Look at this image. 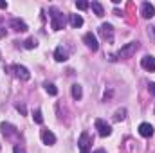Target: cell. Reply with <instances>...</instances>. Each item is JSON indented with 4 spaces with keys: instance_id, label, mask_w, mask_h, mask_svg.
I'll list each match as a JSON object with an SVG mask.
<instances>
[{
    "instance_id": "4316f807",
    "label": "cell",
    "mask_w": 155,
    "mask_h": 153,
    "mask_svg": "<svg viewBox=\"0 0 155 153\" xmlns=\"http://www.w3.org/2000/svg\"><path fill=\"white\" fill-rule=\"evenodd\" d=\"M94 153H107V151H105V150H101V148H99V150H96V151H94Z\"/></svg>"
},
{
    "instance_id": "52a82bcc",
    "label": "cell",
    "mask_w": 155,
    "mask_h": 153,
    "mask_svg": "<svg viewBox=\"0 0 155 153\" xmlns=\"http://www.w3.org/2000/svg\"><path fill=\"white\" fill-rule=\"evenodd\" d=\"M83 41H85V45H87L90 50H94V52L99 49V43H97V40H96V36H94L92 33H87V34L83 36Z\"/></svg>"
},
{
    "instance_id": "8992f818",
    "label": "cell",
    "mask_w": 155,
    "mask_h": 153,
    "mask_svg": "<svg viewBox=\"0 0 155 153\" xmlns=\"http://www.w3.org/2000/svg\"><path fill=\"white\" fill-rule=\"evenodd\" d=\"M141 15H143V18H153L155 16V5L150 4V2H143V5H141Z\"/></svg>"
},
{
    "instance_id": "30bf717a",
    "label": "cell",
    "mask_w": 155,
    "mask_h": 153,
    "mask_svg": "<svg viewBox=\"0 0 155 153\" xmlns=\"http://www.w3.org/2000/svg\"><path fill=\"white\" fill-rule=\"evenodd\" d=\"M141 67L148 72H155V58L153 56H144L141 60Z\"/></svg>"
},
{
    "instance_id": "5b68a950",
    "label": "cell",
    "mask_w": 155,
    "mask_h": 153,
    "mask_svg": "<svg viewBox=\"0 0 155 153\" xmlns=\"http://www.w3.org/2000/svg\"><path fill=\"white\" fill-rule=\"evenodd\" d=\"M13 70H15V76L18 77V79H22V81H27L31 77V72L24 65H13Z\"/></svg>"
},
{
    "instance_id": "d6986e66",
    "label": "cell",
    "mask_w": 155,
    "mask_h": 153,
    "mask_svg": "<svg viewBox=\"0 0 155 153\" xmlns=\"http://www.w3.org/2000/svg\"><path fill=\"white\" fill-rule=\"evenodd\" d=\"M24 47H25V49H36V47H38V41L35 38H29V40L24 41Z\"/></svg>"
},
{
    "instance_id": "d4e9b609",
    "label": "cell",
    "mask_w": 155,
    "mask_h": 153,
    "mask_svg": "<svg viewBox=\"0 0 155 153\" xmlns=\"http://www.w3.org/2000/svg\"><path fill=\"white\" fill-rule=\"evenodd\" d=\"M0 9H7V2H4V0H0Z\"/></svg>"
},
{
    "instance_id": "ac0fdd59",
    "label": "cell",
    "mask_w": 155,
    "mask_h": 153,
    "mask_svg": "<svg viewBox=\"0 0 155 153\" xmlns=\"http://www.w3.org/2000/svg\"><path fill=\"white\" fill-rule=\"evenodd\" d=\"M126 117V108H119V110H116V114H114V121H123Z\"/></svg>"
},
{
    "instance_id": "2e32d148",
    "label": "cell",
    "mask_w": 155,
    "mask_h": 153,
    "mask_svg": "<svg viewBox=\"0 0 155 153\" xmlns=\"http://www.w3.org/2000/svg\"><path fill=\"white\" fill-rule=\"evenodd\" d=\"M54 60L60 61V63H61V61H67V52L63 50V47H58V49L54 50Z\"/></svg>"
},
{
    "instance_id": "7c38bea8",
    "label": "cell",
    "mask_w": 155,
    "mask_h": 153,
    "mask_svg": "<svg viewBox=\"0 0 155 153\" xmlns=\"http://www.w3.org/2000/svg\"><path fill=\"white\" fill-rule=\"evenodd\" d=\"M139 133H141L143 137H152V135H153V126H152L150 122H141V124H139Z\"/></svg>"
},
{
    "instance_id": "6da1fadb",
    "label": "cell",
    "mask_w": 155,
    "mask_h": 153,
    "mask_svg": "<svg viewBox=\"0 0 155 153\" xmlns=\"http://www.w3.org/2000/svg\"><path fill=\"white\" fill-rule=\"evenodd\" d=\"M49 13H51V27L54 31H61L65 27V16H63V13L58 11L56 7H51Z\"/></svg>"
},
{
    "instance_id": "83f0119b",
    "label": "cell",
    "mask_w": 155,
    "mask_h": 153,
    "mask_svg": "<svg viewBox=\"0 0 155 153\" xmlns=\"http://www.w3.org/2000/svg\"><path fill=\"white\" fill-rule=\"evenodd\" d=\"M81 153H88V150H81Z\"/></svg>"
},
{
    "instance_id": "603a6c76",
    "label": "cell",
    "mask_w": 155,
    "mask_h": 153,
    "mask_svg": "<svg viewBox=\"0 0 155 153\" xmlns=\"http://www.w3.org/2000/svg\"><path fill=\"white\" fill-rule=\"evenodd\" d=\"M13 153H27V151H25V148H24V146H20V144H16V146L13 148Z\"/></svg>"
},
{
    "instance_id": "ba28073f",
    "label": "cell",
    "mask_w": 155,
    "mask_h": 153,
    "mask_svg": "<svg viewBox=\"0 0 155 153\" xmlns=\"http://www.w3.org/2000/svg\"><path fill=\"white\" fill-rule=\"evenodd\" d=\"M9 27L15 29V31H18V33H25V31H27V24H25L24 20H20V18H13V20L9 22Z\"/></svg>"
},
{
    "instance_id": "44dd1931",
    "label": "cell",
    "mask_w": 155,
    "mask_h": 153,
    "mask_svg": "<svg viewBox=\"0 0 155 153\" xmlns=\"http://www.w3.org/2000/svg\"><path fill=\"white\" fill-rule=\"evenodd\" d=\"M33 119H35V122H36V124H41V122H43L41 112H40V110H35V112H33Z\"/></svg>"
},
{
    "instance_id": "cb8c5ba5",
    "label": "cell",
    "mask_w": 155,
    "mask_h": 153,
    "mask_svg": "<svg viewBox=\"0 0 155 153\" xmlns=\"http://www.w3.org/2000/svg\"><path fill=\"white\" fill-rule=\"evenodd\" d=\"M16 110H18V112H20L22 115L27 114V108H25V105H16Z\"/></svg>"
},
{
    "instance_id": "e0dca14e",
    "label": "cell",
    "mask_w": 155,
    "mask_h": 153,
    "mask_svg": "<svg viewBox=\"0 0 155 153\" xmlns=\"http://www.w3.org/2000/svg\"><path fill=\"white\" fill-rule=\"evenodd\" d=\"M88 7H92V11H94L96 16H103V15H105V9H103V5H101L99 2H92Z\"/></svg>"
},
{
    "instance_id": "7402d4cb",
    "label": "cell",
    "mask_w": 155,
    "mask_h": 153,
    "mask_svg": "<svg viewBox=\"0 0 155 153\" xmlns=\"http://www.w3.org/2000/svg\"><path fill=\"white\" fill-rule=\"evenodd\" d=\"M88 5H90V4H88V2H85V0H76V7H78V9H81V11H85Z\"/></svg>"
},
{
    "instance_id": "ffe728a7",
    "label": "cell",
    "mask_w": 155,
    "mask_h": 153,
    "mask_svg": "<svg viewBox=\"0 0 155 153\" xmlns=\"http://www.w3.org/2000/svg\"><path fill=\"white\" fill-rule=\"evenodd\" d=\"M43 86H45V90H47V94H51V96H56V94H58V88H56V86H54L52 83H45Z\"/></svg>"
},
{
    "instance_id": "484cf974",
    "label": "cell",
    "mask_w": 155,
    "mask_h": 153,
    "mask_svg": "<svg viewBox=\"0 0 155 153\" xmlns=\"http://www.w3.org/2000/svg\"><path fill=\"white\" fill-rule=\"evenodd\" d=\"M148 86H150V92H152V94L155 96V83H150Z\"/></svg>"
},
{
    "instance_id": "5bb4252c",
    "label": "cell",
    "mask_w": 155,
    "mask_h": 153,
    "mask_svg": "<svg viewBox=\"0 0 155 153\" xmlns=\"http://www.w3.org/2000/svg\"><path fill=\"white\" fill-rule=\"evenodd\" d=\"M69 22H71V25L76 27V29L83 25V18H81V15H69Z\"/></svg>"
},
{
    "instance_id": "7a4b0ae2",
    "label": "cell",
    "mask_w": 155,
    "mask_h": 153,
    "mask_svg": "<svg viewBox=\"0 0 155 153\" xmlns=\"http://www.w3.org/2000/svg\"><path fill=\"white\" fill-rule=\"evenodd\" d=\"M137 49H139V43H137V41H130V43H126L124 47H121V50L117 52V56H119V58H132Z\"/></svg>"
},
{
    "instance_id": "9c48e42d",
    "label": "cell",
    "mask_w": 155,
    "mask_h": 153,
    "mask_svg": "<svg viewBox=\"0 0 155 153\" xmlns=\"http://www.w3.org/2000/svg\"><path fill=\"white\" fill-rule=\"evenodd\" d=\"M41 142L47 146H52V144H56V135L51 130H41Z\"/></svg>"
},
{
    "instance_id": "3957f363",
    "label": "cell",
    "mask_w": 155,
    "mask_h": 153,
    "mask_svg": "<svg viewBox=\"0 0 155 153\" xmlns=\"http://www.w3.org/2000/svg\"><path fill=\"white\" fill-rule=\"evenodd\" d=\"M99 34H101L103 40H107L108 43H112L114 41V27L110 24H101L99 25Z\"/></svg>"
},
{
    "instance_id": "4fadbf2b",
    "label": "cell",
    "mask_w": 155,
    "mask_h": 153,
    "mask_svg": "<svg viewBox=\"0 0 155 153\" xmlns=\"http://www.w3.org/2000/svg\"><path fill=\"white\" fill-rule=\"evenodd\" d=\"M92 144V139L88 137V133H81V137H79V141H78V146H79V150H88V146Z\"/></svg>"
},
{
    "instance_id": "9a60e30c",
    "label": "cell",
    "mask_w": 155,
    "mask_h": 153,
    "mask_svg": "<svg viewBox=\"0 0 155 153\" xmlns=\"http://www.w3.org/2000/svg\"><path fill=\"white\" fill-rule=\"evenodd\" d=\"M71 94H72V97L76 99V101H79L81 97H83V88H81V85H72V88H71Z\"/></svg>"
},
{
    "instance_id": "8fae6325",
    "label": "cell",
    "mask_w": 155,
    "mask_h": 153,
    "mask_svg": "<svg viewBox=\"0 0 155 153\" xmlns=\"http://www.w3.org/2000/svg\"><path fill=\"white\" fill-rule=\"evenodd\" d=\"M0 130H2V133H4L5 137H15V135H18V130H16L13 124H9V122H2V124H0Z\"/></svg>"
},
{
    "instance_id": "277c9868",
    "label": "cell",
    "mask_w": 155,
    "mask_h": 153,
    "mask_svg": "<svg viewBox=\"0 0 155 153\" xmlns=\"http://www.w3.org/2000/svg\"><path fill=\"white\" fill-rule=\"evenodd\" d=\"M96 130L101 137H108L112 133V126L108 122H105L103 119H96Z\"/></svg>"
}]
</instances>
